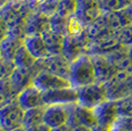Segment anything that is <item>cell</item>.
Listing matches in <instances>:
<instances>
[{"label": "cell", "mask_w": 132, "mask_h": 131, "mask_svg": "<svg viewBox=\"0 0 132 131\" xmlns=\"http://www.w3.org/2000/svg\"><path fill=\"white\" fill-rule=\"evenodd\" d=\"M37 61L38 60L28 51V48L24 46V44L19 48V51L16 52V54L14 56V60H13L15 67H20V68H32L35 67Z\"/></svg>", "instance_id": "cell-25"}, {"label": "cell", "mask_w": 132, "mask_h": 131, "mask_svg": "<svg viewBox=\"0 0 132 131\" xmlns=\"http://www.w3.org/2000/svg\"><path fill=\"white\" fill-rule=\"evenodd\" d=\"M68 20L69 19H64V17H61L59 15L54 14L53 16L50 17L51 30L59 35L65 36V34H67V27H68Z\"/></svg>", "instance_id": "cell-29"}, {"label": "cell", "mask_w": 132, "mask_h": 131, "mask_svg": "<svg viewBox=\"0 0 132 131\" xmlns=\"http://www.w3.org/2000/svg\"><path fill=\"white\" fill-rule=\"evenodd\" d=\"M24 110L17 100L0 109V127L5 131H12L23 127Z\"/></svg>", "instance_id": "cell-6"}, {"label": "cell", "mask_w": 132, "mask_h": 131, "mask_svg": "<svg viewBox=\"0 0 132 131\" xmlns=\"http://www.w3.org/2000/svg\"><path fill=\"white\" fill-rule=\"evenodd\" d=\"M16 1H30V0H16ZM31 2V1H30ZM32 6H34V5H32Z\"/></svg>", "instance_id": "cell-46"}, {"label": "cell", "mask_w": 132, "mask_h": 131, "mask_svg": "<svg viewBox=\"0 0 132 131\" xmlns=\"http://www.w3.org/2000/svg\"><path fill=\"white\" fill-rule=\"evenodd\" d=\"M38 72H39V70L36 67V64L32 68L15 67V69L13 70V72L9 76V80H11L13 89L17 93V95L27 87L34 85V80L36 78Z\"/></svg>", "instance_id": "cell-9"}, {"label": "cell", "mask_w": 132, "mask_h": 131, "mask_svg": "<svg viewBox=\"0 0 132 131\" xmlns=\"http://www.w3.org/2000/svg\"><path fill=\"white\" fill-rule=\"evenodd\" d=\"M11 1V0H0V9L2 8V7L5 6V5H7L8 2Z\"/></svg>", "instance_id": "cell-43"}, {"label": "cell", "mask_w": 132, "mask_h": 131, "mask_svg": "<svg viewBox=\"0 0 132 131\" xmlns=\"http://www.w3.org/2000/svg\"><path fill=\"white\" fill-rule=\"evenodd\" d=\"M132 0H98L102 13H113L125 9Z\"/></svg>", "instance_id": "cell-26"}, {"label": "cell", "mask_w": 132, "mask_h": 131, "mask_svg": "<svg viewBox=\"0 0 132 131\" xmlns=\"http://www.w3.org/2000/svg\"><path fill=\"white\" fill-rule=\"evenodd\" d=\"M103 13L99 6L98 0H77L76 16L85 24L95 21Z\"/></svg>", "instance_id": "cell-17"}, {"label": "cell", "mask_w": 132, "mask_h": 131, "mask_svg": "<svg viewBox=\"0 0 132 131\" xmlns=\"http://www.w3.org/2000/svg\"><path fill=\"white\" fill-rule=\"evenodd\" d=\"M44 101L46 106L77 104L78 101L77 89L70 86V87H65V89H59V90L44 92Z\"/></svg>", "instance_id": "cell-14"}, {"label": "cell", "mask_w": 132, "mask_h": 131, "mask_svg": "<svg viewBox=\"0 0 132 131\" xmlns=\"http://www.w3.org/2000/svg\"><path fill=\"white\" fill-rule=\"evenodd\" d=\"M35 9L30 1H16L11 0L0 9V16L12 29L22 27L25 20L28 19L31 12Z\"/></svg>", "instance_id": "cell-2"}, {"label": "cell", "mask_w": 132, "mask_h": 131, "mask_svg": "<svg viewBox=\"0 0 132 131\" xmlns=\"http://www.w3.org/2000/svg\"><path fill=\"white\" fill-rule=\"evenodd\" d=\"M91 58H92V62H93V66H94L96 83L106 84L118 71L115 68V66L109 61V59L106 55L96 54V55H91Z\"/></svg>", "instance_id": "cell-15"}, {"label": "cell", "mask_w": 132, "mask_h": 131, "mask_svg": "<svg viewBox=\"0 0 132 131\" xmlns=\"http://www.w3.org/2000/svg\"><path fill=\"white\" fill-rule=\"evenodd\" d=\"M17 93L14 91L9 77L0 79V109L16 100Z\"/></svg>", "instance_id": "cell-24"}, {"label": "cell", "mask_w": 132, "mask_h": 131, "mask_svg": "<svg viewBox=\"0 0 132 131\" xmlns=\"http://www.w3.org/2000/svg\"><path fill=\"white\" fill-rule=\"evenodd\" d=\"M51 131H72V128L69 127V125H62V127L53 128Z\"/></svg>", "instance_id": "cell-37"}, {"label": "cell", "mask_w": 132, "mask_h": 131, "mask_svg": "<svg viewBox=\"0 0 132 131\" xmlns=\"http://www.w3.org/2000/svg\"><path fill=\"white\" fill-rule=\"evenodd\" d=\"M11 32V28L8 27V24L2 20V17L0 16V43L2 42Z\"/></svg>", "instance_id": "cell-35"}, {"label": "cell", "mask_w": 132, "mask_h": 131, "mask_svg": "<svg viewBox=\"0 0 132 131\" xmlns=\"http://www.w3.org/2000/svg\"><path fill=\"white\" fill-rule=\"evenodd\" d=\"M30 1H31V4L34 5V7H35V8H37V7L39 6L40 4H43V2H44L45 0H30Z\"/></svg>", "instance_id": "cell-40"}, {"label": "cell", "mask_w": 132, "mask_h": 131, "mask_svg": "<svg viewBox=\"0 0 132 131\" xmlns=\"http://www.w3.org/2000/svg\"><path fill=\"white\" fill-rule=\"evenodd\" d=\"M93 110H94L99 125L109 130H111L115 127L118 118H120L117 105L114 100H107L101 105H99L98 107H95Z\"/></svg>", "instance_id": "cell-8"}, {"label": "cell", "mask_w": 132, "mask_h": 131, "mask_svg": "<svg viewBox=\"0 0 132 131\" xmlns=\"http://www.w3.org/2000/svg\"><path fill=\"white\" fill-rule=\"evenodd\" d=\"M116 125L128 131H132V117H120Z\"/></svg>", "instance_id": "cell-34"}, {"label": "cell", "mask_w": 132, "mask_h": 131, "mask_svg": "<svg viewBox=\"0 0 132 131\" xmlns=\"http://www.w3.org/2000/svg\"><path fill=\"white\" fill-rule=\"evenodd\" d=\"M50 16L39 12L38 9H34L31 14L28 16L23 24V30L25 36L30 35H43L50 30Z\"/></svg>", "instance_id": "cell-13"}, {"label": "cell", "mask_w": 132, "mask_h": 131, "mask_svg": "<svg viewBox=\"0 0 132 131\" xmlns=\"http://www.w3.org/2000/svg\"><path fill=\"white\" fill-rule=\"evenodd\" d=\"M12 131H28V130L22 127V128H19V129H15V130H12Z\"/></svg>", "instance_id": "cell-45"}, {"label": "cell", "mask_w": 132, "mask_h": 131, "mask_svg": "<svg viewBox=\"0 0 132 131\" xmlns=\"http://www.w3.org/2000/svg\"><path fill=\"white\" fill-rule=\"evenodd\" d=\"M85 34L90 42H94V40H98V39L102 38V37L107 36L109 34H114V32H111L110 30H109L107 23H106L105 17H103V14H102L99 19H96L95 21L86 24Z\"/></svg>", "instance_id": "cell-19"}, {"label": "cell", "mask_w": 132, "mask_h": 131, "mask_svg": "<svg viewBox=\"0 0 132 131\" xmlns=\"http://www.w3.org/2000/svg\"><path fill=\"white\" fill-rule=\"evenodd\" d=\"M132 72L125 70H118L116 75L105 84L107 90L108 100L117 101L132 94L131 89Z\"/></svg>", "instance_id": "cell-3"}, {"label": "cell", "mask_w": 132, "mask_h": 131, "mask_svg": "<svg viewBox=\"0 0 132 131\" xmlns=\"http://www.w3.org/2000/svg\"><path fill=\"white\" fill-rule=\"evenodd\" d=\"M60 1L61 0H45L43 4H40L35 9H38L39 12H42V13H44L45 15L51 17L56 13V9H57Z\"/></svg>", "instance_id": "cell-32"}, {"label": "cell", "mask_w": 132, "mask_h": 131, "mask_svg": "<svg viewBox=\"0 0 132 131\" xmlns=\"http://www.w3.org/2000/svg\"><path fill=\"white\" fill-rule=\"evenodd\" d=\"M42 36H43L45 46H46V48H47L48 53H50V55L62 54L64 36L56 34V32L52 31L51 29L47 30L46 32H44Z\"/></svg>", "instance_id": "cell-21"}, {"label": "cell", "mask_w": 132, "mask_h": 131, "mask_svg": "<svg viewBox=\"0 0 132 131\" xmlns=\"http://www.w3.org/2000/svg\"><path fill=\"white\" fill-rule=\"evenodd\" d=\"M34 85L43 92L53 91V90H59V89H65V87L71 86L69 79L56 76V75L51 74V72H47V71L38 72L36 78L34 80Z\"/></svg>", "instance_id": "cell-12"}, {"label": "cell", "mask_w": 132, "mask_h": 131, "mask_svg": "<svg viewBox=\"0 0 132 131\" xmlns=\"http://www.w3.org/2000/svg\"><path fill=\"white\" fill-rule=\"evenodd\" d=\"M24 38L25 34L23 27H19L11 30L8 36L0 43V58L13 62L16 52L24 44Z\"/></svg>", "instance_id": "cell-7"}, {"label": "cell", "mask_w": 132, "mask_h": 131, "mask_svg": "<svg viewBox=\"0 0 132 131\" xmlns=\"http://www.w3.org/2000/svg\"><path fill=\"white\" fill-rule=\"evenodd\" d=\"M125 12H126V14H128L129 19H130V21L132 23V1L130 2V5H129V6L125 8Z\"/></svg>", "instance_id": "cell-38"}, {"label": "cell", "mask_w": 132, "mask_h": 131, "mask_svg": "<svg viewBox=\"0 0 132 131\" xmlns=\"http://www.w3.org/2000/svg\"><path fill=\"white\" fill-rule=\"evenodd\" d=\"M70 105H50L45 109L44 122L50 128H57L67 125L70 115Z\"/></svg>", "instance_id": "cell-11"}, {"label": "cell", "mask_w": 132, "mask_h": 131, "mask_svg": "<svg viewBox=\"0 0 132 131\" xmlns=\"http://www.w3.org/2000/svg\"><path fill=\"white\" fill-rule=\"evenodd\" d=\"M69 82L72 87H82L96 82L94 66L92 58L88 54H83L71 62L70 66Z\"/></svg>", "instance_id": "cell-1"}, {"label": "cell", "mask_w": 132, "mask_h": 131, "mask_svg": "<svg viewBox=\"0 0 132 131\" xmlns=\"http://www.w3.org/2000/svg\"><path fill=\"white\" fill-rule=\"evenodd\" d=\"M85 34V24L78 19L76 15L69 17L67 27V34L65 36L70 37H79Z\"/></svg>", "instance_id": "cell-27"}, {"label": "cell", "mask_w": 132, "mask_h": 131, "mask_svg": "<svg viewBox=\"0 0 132 131\" xmlns=\"http://www.w3.org/2000/svg\"><path fill=\"white\" fill-rule=\"evenodd\" d=\"M120 117H132V94L116 101Z\"/></svg>", "instance_id": "cell-30"}, {"label": "cell", "mask_w": 132, "mask_h": 131, "mask_svg": "<svg viewBox=\"0 0 132 131\" xmlns=\"http://www.w3.org/2000/svg\"><path fill=\"white\" fill-rule=\"evenodd\" d=\"M77 0H61L56 9V15L64 19H69L76 14Z\"/></svg>", "instance_id": "cell-28"}, {"label": "cell", "mask_w": 132, "mask_h": 131, "mask_svg": "<svg viewBox=\"0 0 132 131\" xmlns=\"http://www.w3.org/2000/svg\"><path fill=\"white\" fill-rule=\"evenodd\" d=\"M91 131H110L109 129H106V128L103 127H100V125H98V127L93 128V129H91Z\"/></svg>", "instance_id": "cell-41"}, {"label": "cell", "mask_w": 132, "mask_h": 131, "mask_svg": "<svg viewBox=\"0 0 132 131\" xmlns=\"http://www.w3.org/2000/svg\"><path fill=\"white\" fill-rule=\"evenodd\" d=\"M115 37L117 38L118 43L124 47L132 46V26H128L122 28L121 30L115 32Z\"/></svg>", "instance_id": "cell-31"}, {"label": "cell", "mask_w": 132, "mask_h": 131, "mask_svg": "<svg viewBox=\"0 0 132 131\" xmlns=\"http://www.w3.org/2000/svg\"><path fill=\"white\" fill-rule=\"evenodd\" d=\"M45 107H38V108H31V109L24 110V118H23V128L25 129H31L37 125L43 124L45 117Z\"/></svg>", "instance_id": "cell-23"}, {"label": "cell", "mask_w": 132, "mask_h": 131, "mask_svg": "<svg viewBox=\"0 0 132 131\" xmlns=\"http://www.w3.org/2000/svg\"><path fill=\"white\" fill-rule=\"evenodd\" d=\"M88 43H90V40H88L86 34L79 37L64 36L62 55L70 62L75 61L83 54H86V47H87Z\"/></svg>", "instance_id": "cell-10"}, {"label": "cell", "mask_w": 132, "mask_h": 131, "mask_svg": "<svg viewBox=\"0 0 132 131\" xmlns=\"http://www.w3.org/2000/svg\"><path fill=\"white\" fill-rule=\"evenodd\" d=\"M78 92V101L77 104L82 107L94 109L102 102L107 101L108 95L105 84L101 83H93L77 89Z\"/></svg>", "instance_id": "cell-4"}, {"label": "cell", "mask_w": 132, "mask_h": 131, "mask_svg": "<svg viewBox=\"0 0 132 131\" xmlns=\"http://www.w3.org/2000/svg\"><path fill=\"white\" fill-rule=\"evenodd\" d=\"M0 131H5V130H4V129H2V128H1V127H0Z\"/></svg>", "instance_id": "cell-47"}, {"label": "cell", "mask_w": 132, "mask_h": 131, "mask_svg": "<svg viewBox=\"0 0 132 131\" xmlns=\"http://www.w3.org/2000/svg\"><path fill=\"white\" fill-rule=\"evenodd\" d=\"M24 46L37 60H42L50 55L42 35H30L25 36Z\"/></svg>", "instance_id": "cell-18"}, {"label": "cell", "mask_w": 132, "mask_h": 131, "mask_svg": "<svg viewBox=\"0 0 132 131\" xmlns=\"http://www.w3.org/2000/svg\"><path fill=\"white\" fill-rule=\"evenodd\" d=\"M76 120H77L78 125H83V127H86L88 129H93V128L99 125L94 110L91 109V108L82 107L78 104L76 106Z\"/></svg>", "instance_id": "cell-22"}, {"label": "cell", "mask_w": 132, "mask_h": 131, "mask_svg": "<svg viewBox=\"0 0 132 131\" xmlns=\"http://www.w3.org/2000/svg\"><path fill=\"white\" fill-rule=\"evenodd\" d=\"M129 48V56H130V60H131V62H132V46L131 47H128Z\"/></svg>", "instance_id": "cell-44"}, {"label": "cell", "mask_w": 132, "mask_h": 131, "mask_svg": "<svg viewBox=\"0 0 132 131\" xmlns=\"http://www.w3.org/2000/svg\"><path fill=\"white\" fill-rule=\"evenodd\" d=\"M103 17H105L109 30L111 32H114V34L124 27L132 26L125 9L120 12H113V13H103Z\"/></svg>", "instance_id": "cell-20"}, {"label": "cell", "mask_w": 132, "mask_h": 131, "mask_svg": "<svg viewBox=\"0 0 132 131\" xmlns=\"http://www.w3.org/2000/svg\"><path fill=\"white\" fill-rule=\"evenodd\" d=\"M110 131H128V130H125V129H123V128H121V127H117V125H115V127H114Z\"/></svg>", "instance_id": "cell-42"}, {"label": "cell", "mask_w": 132, "mask_h": 131, "mask_svg": "<svg viewBox=\"0 0 132 131\" xmlns=\"http://www.w3.org/2000/svg\"><path fill=\"white\" fill-rule=\"evenodd\" d=\"M72 131H91V129L86 127H83V125H77V127L72 128Z\"/></svg>", "instance_id": "cell-39"}, {"label": "cell", "mask_w": 132, "mask_h": 131, "mask_svg": "<svg viewBox=\"0 0 132 131\" xmlns=\"http://www.w3.org/2000/svg\"><path fill=\"white\" fill-rule=\"evenodd\" d=\"M15 69V64L12 61H7L0 58V79L9 77L13 70Z\"/></svg>", "instance_id": "cell-33"}, {"label": "cell", "mask_w": 132, "mask_h": 131, "mask_svg": "<svg viewBox=\"0 0 132 131\" xmlns=\"http://www.w3.org/2000/svg\"><path fill=\"white\" fill-rule=\"evenodd\" d=\"M70 66L71 62L65 59L62 54L48 55L44 59L38 60L36 63V67L39 71H47L67 79H69Z\"/></svg>", "instance_id": "cell-5"}, {"label": "cell", "mask_w": 132, "mask_h": 131, "mask_svg": "<svg viewBox=\"0 0 132 131\" xmlns=\"http://www.w3.org/2000/svg\"><path fill=\"white\" fill-rule=\"evenodd\" d=\"M131 89H132V83H131Z\"/></svg>", "instance_id": "cell-48"}, {"label": "cell", "mask_w": 132, "mask_h": 131, "mask_svg": "<svg viewBox=\"0 0 132 131\" xmlns=\"http://www.w3.org/2000/svg\"><path fill=\"white\" fill-rule=\"evenodd\" d=\"M16 100L20 106L23 108V110L46 106L44 101V92L40 91L35 85H31L22 92H20Z\"/></svg>", "instance_id": "cell-16"}, {"label": "cell", "mask_w": 132, "mask_h": 131, "mask_svg": "<svg viewBox=\"0 0 132 131\" xmlns=\"http://www.w3.org/2000/svg\"><path fill=\"white\" fill-rule=\"evenodd\" d=\"M52 130V128H50L47 124H45V123H43V124L40 125H37V127L35 128H31V129H28V131H51Z\"/></svg>", "instance_id": "cell-36"}]
</instances>
